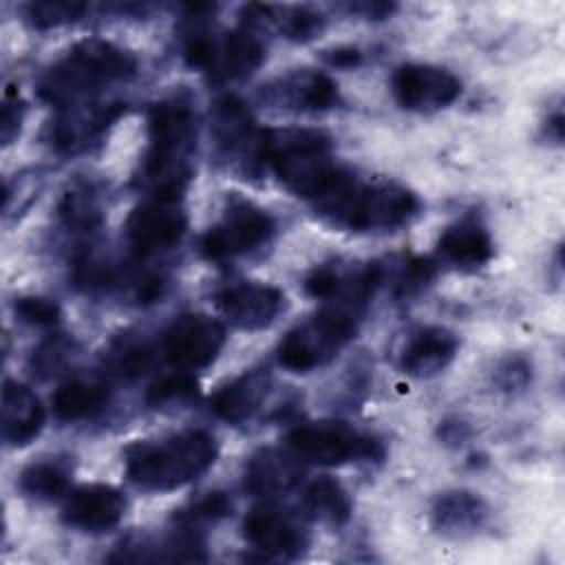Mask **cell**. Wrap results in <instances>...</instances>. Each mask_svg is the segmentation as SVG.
I'll list each match as a JSON object with an SVG mask.
<instances>
[{
  "instance_id": "1",
  "label": "cell",
  "mask_w": 565,
  "mask_h": 565,
  "mask_svg": "<svg viewBox=\"0 0 565 565\" xmlns=\"http://www.w3.org/2000/svg\"><path fill=\"white\" fill-rule=\"evenodd\" d=\"M313 207L327 223L349 232H391L417 214L419 199L399 183L362 181L342 168Z\"/></svg>"
},
{
  "instance_id": "2",
  "label": "cell",
  "mask_w": 565,
  "mask_h": 565,
  "mask_svg": "<svg viewBox=\"0 0 565 565\" xmlns=\"http://www.w3.org/2000/svg\"><path fill=\"white\" fill-rule=\"evenodd\" d=\"M218 457L216 439L201 428L141 439L124 450L128 481L143 492H172L203 477Z\"/></svg>"
},
{
  "instance_id": "3",
  "label": "cell",
  "mask_w": 565,
  "mask_h": 565,
  "mask_svg": "<svg viewBox=\"0 0 565 565\" xmlns=\"http://www.w3.org/2000/svg\"><path fill=\"white\" fill-rule=\"evenodd\" d=\"M137 73V57L124 46L88 38L75 42L40 77L38 93L57 108L90 102L104 88L126 82Z\"/></svg>"
},
{
  "instance_id": "4",
  "label": "cell",
  "mask_w": 565,
  "mask_h": 565,
  "mask_svg": "<svg viewBox=\"0 0 565 565\" xmlns=\"http://www.w3.org/2000/svg\"><path fill=\"white\" fill-rule=\"evenodd\" d=\"M196 146V115L190 102L168 97L150 106L148 148L139 181L150 192L183 194Z\"/></svg>"
},
{
  "instance_id": "5",
  "label": "cell",
  "mask_w": 565,
  "mask_h": 565,
  "mask_svg": "<svg viewBox=\"0 0 565 565\" xmlns=\"http://www.w3.org/2000/svg\"><path fill=\"white\" fill-rule=\"evenodd\" d=\"M260 159L287 190L309 201H316L342 170L331 157V139L316 128L263 130Z\"/></svg>"
},
{
  "instance_id": "6",
  "label": "cell",
  "mask_w": 565,
  "mask_h": 565,
  "mask_svg": "<svg viewBox=\"0 0 565 565\" xmlns=\"http://www.w3.org/2000/svg\"><path fill=\"white\" fill-rule=\"evenodd\" d=\"M360 313L327 305L309 320L294 327L278 344V362L291 373H311L327 366L358 333Z\"/></svg>"
},
{
  "instance_id": "7",
  "label": "cell",
  "mask_w": 565,
  "mask_h": 565,
  "mask_svg": "<svg viewBox=\"0 0 565 565\" xmlns=\"http://www.w3.org/2000/svg\"><path fill=\"white\" fill-rule=\"evenodd\" d=\"M183 60L216 84L234 82L249 77L265 62V44L247 24L221 35L194 31L185 40Z\"/></svg>"
},
{
  "instance_id": "8",
  "label": "cell",
  "mask_w": 565,
  "mask_h": 565,
  "mask_svg": "<svg viewBox=\"0 0 565 565\" xmlns=\"http://www.w3.org/2000/svg\"><path fill=\"white\" fill-rule=\"evenodd\" d=\"M289 446L302 461L344 466L351 461H380L384 446L377 437L360 433L344 422H305L291 428Z\"/></svg>"
},
{
  "instance_id": "9",
  "label": "cell",
  "mask_w": 565,
  "mask_h": 565,
  "mask_svg": "<svg viewBox=\"0 0 565 565\" xmlns=\"http://www.w3.org/2000/svg\"><path fill=\"white\" fill-rule=\"evenodd\" d=\"M276 232L274 216L245 199H230L221 218L207 227L199 249L207 260H230L269 243Z\"/></svg>"
},
{
  "instance_id": "10",
  "label": "cell",
  "mask_w": 565,
  "mask_h": 565,
  "mask_svg": "<svg viewBox=\"0 0 565 565\" xmlns=\"http://www.w3.org/2000/svg\"><path fill=\"white\" fill-rule=\"evenodd\" d=\"M188 230L183 194L150 192L126 221V241L137 258H152L172 249Z\"/></svg>"
},
{
  "instance_id": "11",
  "label": "cell",
  "mask_w": 565,
  "mask_h": 565,
  "mask_svg": "<svg viewBox=\"0 0 565 565\" xmlns=\"http://www.w3.org/2000/svg\"><path fill=\"white\" fill-rule=\"evenodd\" d=\"M225 344V324L207 313H181L163 333L161 349L177 371L210 366Z\"/></svg>"
},
{
  "instance_id": "12",
  "label": "cell",
  "mask_w": 565,
  "mask_h": 565,
  "mask_svg": "<svg viewBox=\"0 0 565 565\" xmlns=\"http://www.w3.org/2000/svg\"><path fill=\"white\" fill-rule=\"evenodd\" d=\"M391 90L395 102L413 113H435L461 95V79L441 66L408 62L393 71Z\"/></svg>"
},
{
  "instance_id": "13",
  "label": "cell",
  "mask_w": 565,
  "mask_h": 565,
  "mask_svg": "<svg viewBox=\"0 0 565 565\" xmlns=\"http://www.w3.org/2000/svg\"><path fill=\"white\" fill-rule=\"evenodd\" d=\"M126 113V104H75L57 110V117L46 128V139L53 150L62 154H75L97 143L108 128Z\"/></svg>"
},
{
  "instance_id": "14",
  "label": "cell",
  "mask_w": 565,
  "mask_h": 565,
  "mask_svg": "<svg viewBox=\"0 0 565 565\" xmlns=\"http://www.w3.org/2000/svg\"><path fill=\"white\" fill-rule=\"evenodd\" d=\"M243 536L252 550L269 561H291L307 547V532L300 521L276 505L263 503L243 519Z\"/></svg>"
},
{
  "instance_id": "15",
  "label": "cell",
  "mask_w": 565,
  "mask_h": 565,
  "mask_svg": "<svg viewBox=\"0 0 565 565\" xmlns=\"http://www.w3.org/2000/svg\"><path fill=\"white\" fill-rule=\"evenodd\" d=\"M108 561H130V563H196L207 561L205 541L199 527L174 523L166 534H130L126 536Z\"/></svg>"
},
{
  "instance_id": "16",
  "label": "cell",
  "mask_w": 565,
  "mask_h": 565,
  "mask_svg": "<svg viewBox=\"0 0 565 565\" xmlns=\"http://www.w3.org/2000/svg\"><path fill=\"white\" fill-rule=\"evenodd\" d=\"M221 316L236 329H267L285 309V294L267 282L241 280L216 291Z\"/></svg>"
},
{
  "instance_id": "17",
  "label": "cell",
  "mask_w": 565,
  "mask_h": 565,
  "mask_svg": "<svg viewBox=\"0 0 565 565\" xmlns=\"http://www.w3.org/2000/svg\"><path fill=\"white\" fill-rule=\"evenodd\" d=\"M267 106L289 113H322L340 102L338 84L322 71L298 68L289 71L260 90Z\"/></svg>"
},
{
  "instance_id": "18",
  "label": "cell",
  "mask_w": 565,
  "mask_h": 565,
  "mask_svg": "<svg viewBox=\"0 0 565 565\" xmlns=\"http://www.w3.org/2000/svg\"><path fill=\"white\" fill-rule=\"evenodd\" d=\"M212 130L216 146L225 159L238 161L243 168L263 166V128L256 126L249 108L238 97L227 95L214 104Z\"/></svg>"
},
{
  "instance_id": "19",
  "label": "cell",
  "mask_w": 565,
  "mask_h": 565,
  "mask_svg": "<svg viewBox=\"0 0 565 565\" xmlns=\"http://www.w3.org/2000/svg\"><path fill=\"white\" fill-rule=\"evenodd\" d=\"M126 497L110 483H84L64 497L62 521L79 532L102 534L117 527L126 514Z\"/></svg>"
},
{
  "instance_id": "20",
  "label": "cell",
  "mask_w": 565,
  "mask_h": 565,
  "mask_svg": "<svg viewBox=\"0 0 565 565\" xmlns=\"http://www.w3.org/2000/svg\"><path fill=\"white\" fill-rule=\"evenodd\" d=\"M459 338L437 324L413 331L399 353V369L415 380H428L441 373L457 355Z\"/></svg>"
},
{
  "instance_id": "21",
  "label": "cell",
  "mask_w": 565,
  "mask_h": 565,
  "mask_svg": "<svg viewBox=\"0 0 565 565\" xmlns=\"http://www.w3.org/2000/svg\"><path fill=\"white\" fill-rule=\"evenodd\" d=\"M269 391L271 373L267 369H249L212 393L210 411L227 424H243L263 408Z\"/></svg>"
},
{
  "instance_id": "22",
  "label": "cell",
  "mask_w": 565,
  "mask_h": 565,
  "mask_svg": "<svg viewBox=\"0 0 565 565\" xmlns=\"http://www.w3.org/2000/svg\"><path fill=\"white\" fill-rule=\"evenodd\" d=\"M44 406L40 397L18 380L2 384V439L11 448L31 444L44 428Z\"/></svg>"
},
{
  "instance_id": "23",
  "label": "cell",
  "mask_w": 565,
  "mask_h": 565,
  "mask_svg": "<svg viewBox=\"0 0 565 565\" xmlns=\"http://www.w3.org/2000/svg\"><path fill=\"white\" fill-rule=\"evenodd\" d=\"M302 479V466L289 452L278 448H260L256 450L243 472V486L249 494L256 497H280L291 492Z\"/></svg>"
},
{
  "instance_id": "24",
  "label": "cell",
  "mask_w": 565,
  "mask_h": 565,
  "mask_svg": "<svg viewBox=\"0 0 565 565\" xmlns=\"http://www.w3.org/2000/svg\"><path fill=\"white\" fill-rule=\"evenodd\" d=\"M488 516V503L472 490L439 492L430 505L433 530L450 539L472 536L486 525Z\"/></svg>"
},
{
  "instance_id": "25",
  "label": "cell",
  "mask_w": 565,
  "mask_h": 565,
  "mask_svg": "<svg viewBox=\"0 0 565 565\" xmlns=\"http://www.w3.org/2000/svg\"><path fill=\"white\" fill-rule=\"evenodd\" d=\"M437 254L457 269L475 271L494 256V243L481 221L466 216L444 230L437 241Z\"/></svg>"
},
{
  "instance_id": "26",
  "label": "cell",
  "mask_w": 565,
  "mask_h": 565,
  "mask_svg": "<svg viewBox=\"0 0 565 565\" xmlns=\"http://www.w3.org/2000/svg\"><path fill=\"white\" fill-rule=\"evenodd\" d=\"M243 11L247 26L269 24L291 42H309L318 38L327 24L320 11L302 4H247Z\"/></svg>"
},
{
  "instance_id": "27",
  "label": "cell",
  "mask_w": 565,
  "mask_h": 565,
  "mask_svg": "<svg viewBox=\"0 0 565 565\" xmlns=\"http://www.w3.org/2000/svg\"><path fill=\"white\" fill-rule=\"evenodd\" d=\"M302 505L305 512L320 521L327 523L331 527H342L344 523H349L353 505H351V497L344 490V486L331 477H318L313 479L302 494Z\"/></svg>"
},
{
  "instance_id": "28",
  "label": "cell",
  "mask_w": 565,
  "mask_h": 565,
  "mask_svg": "<svg viewBox=\"0 0 565 565\" xmlns=\"http://www.w3.org/2000/svg\"><path fill=\"white\" fill-rule=\"evenodd\" d=\"M108 402V388L90 380L64 382L51 399L53 413L60 422H82L97 415Z\"/></svg>"
},
{
  "instance_id": "29",
  "label": "cell",
  "mask_w": 565,
  "mask_h": 565,
  "mask_svg": "<svg viewBox=\"0 0 565 565\" xmlns=\"http://www.w3.org/2000/svg\"><path fill=\"white\" fill-rule=\"evenodd\" d=\"M71 472V463L64 459H40L20 472L18 488L33 501H55L68 494Z\"/></svg>"
},
{
  "instance_id": "30",
  "label": "cell",
  "mask_w": 565,
  "mask_h": 565,
  "mask_svg": "<svg viewBox=\"0 0 565 565\" xmlns=\"http://www.w3.org/2000/svg\"><path fill=\"white\" fill-rule=\"evenodd\" d=\"M154 362L152 344L139 333H124L108 347L104 366L110 377L135 380L143 375Z\"/></svg>"
},
{
  "instance_id": "31",
  "label": "cell",
  "mask_w": 565,
  "mask_h": 565,
  "mask_svg": "<svg viewBox=\"0 0 565 565\" xmlns=\"http://www.w3.org/2000/svg\"><path fill=\"white\" fill-rule=\"evenodd\" d=\"M60 218L75 234H93L102 225V210L93 188L75 185L60 201Z\"/></svg>"
},
{
  "instance_id": "32",
  "label": "cell",
  "mask_w": 565,
  "mask_h": 565,
  "mask_svg": "<svg viewBox=\"0 0 565 565\" xmlns=\"http://www.w3.org/2000/svg\"><path fill=\"white\" fill-rule=\"evenodd\" d=\"M86 11H88V4L77 0H33L24 4L26 22L40 31L73 24Z\"/></svg>"
},
{
  "instance_id": "33",
  "label": "cell",
  "mask_w": 565,
  "mask_h": 565,
  "mask_svg": "<svg viewBox=\"0 0 565 565\" xmlns=\"http://www.w3.org/2000/svg\"><path fill=\"white\" fill-rule=\"evenodd\" d=\"M77 355V347L75 342L64 335V333H57V335H51L49 340H44L31 355V371L46 380V377H53L57 375L62 369H66L73 358Z\"/></svg>"
},
{
  "instance_id": "34",
  "label": "cell",
  "mask_w": 565,
  "mask_h": 565,
  "mask_svg": "<svg viewBox=\"0 0 565 565\" xmlns=\"http://www.w3.org/2000/svg\"><path fill=\"white\" fill-rule=\"evenodd\" d=\"M199 393V382L190 371H174L170 375L159 377L146 395V402L152 408H163L172 404H185L194 399Z\"/></svg>"
},
{
  "instance_id": "35",
  "label": "cell",
  "mask_w": 565,
  "mask_h": 565,
  "mask_svg": "<svg viewBox=\"0 0 565 565\" xmlns=\"http://www.w3.org/2000/svg\"><path fill=\"white\" fill-rule=\"evenodd\" d=\"M230 512H232V499L225 492L214 490V492H207V494L199 497L196 501H192L183 510H179L174 514V523L199 527L203 523H214V521L227 516Z\"/></svg>"
},
{
  "instance_id": "36",
  "label": "cell",
  "mask_w": 565,
  "mask_h": 565,
  "mask_svg": "<svg viewBox=\"0 0 565 565\" xmlns=\"http://www.w3.org/2000/svg\"><path fill=\"white\" fill-rule=\"evenodd\" d=\"M15 318L31 327H55L60 320V305L42 296H20L13 302Z\"/></svg>"
},
{
  "instance_id": "37",
  "label": "cell",
  "mask_w": 565,
  "mask_h": 565,
  "mask_svg": "<svg viewBox=\"0 0 565 565\" xmlns=\"http://www.w3.org/2000/svg\"><path fill=\"white\" fill-rule=\"evenodd\" d=\"M532 380V369H530V362L521 355H510L505 358L497 371H494V384L505 391V393H512V391H521L530 384Z\"/></svg>"
},
{
  "instance_id": "38",
  "label": "cell",
  "mask_w": 565,
  "mask_h": 565,
  "mask_svg": "<svg viewBox=\"0 0 565 565\" xmlns=\"http://www.w3.org/2000/svg\"><path fill=\"white\" fill-rule=\"evenodd\" d=\"M22 121H24V104L18 97V93L9 90L7 97H4V104H2V119H0V124H2V143L4 146H9L20 135Z\"/></svg>"
},
{
  "instance_id": "39",
  "label": "cell",
  "mask_w": 565,
  "mask_h": 565,
  "mask_svg": "<svg viewBox=\"0 0 565 565\" xmlns=\"http://www.w3.org/2000/svg\"><path fill=\"white\" fill-rule=\"evenodd\" d=\"M344 9L353 15H360L364 20H386L397 11L395 2H382V0H364V2H349L344 4Z\"/></svg>"
},
{
  "instance_id": "40",
  "label": "cell",
  "mask_w": 565,
  "mask_h": 565,
  "mask_svg": "<svg viewBox=\"0 0 565 565\" xmlns=\"http://www.w3.org/2000/svg\"><path fill=\"white\" fill-rule=\"evenodd\" d=\"M322 57L331 68H353L362 62V53L355 46H335L324 51Z\"/></svg>"
},
{
  "instance_id": "41",
  "label": "cell",
  "mask_w": 565,
  "mask_h": 565,
  "mask_svg": "<svg viewBox=\"0 0 565 565\" xmlns=\"http://www.w3.org/2000/svg\"><path fill=\"white\" fill-rule=\"evenodd\" d=\"M468 426L463 422H444L439 426V435L446 444H461L468 437Z\"/></svg>"
}]
</instances>
